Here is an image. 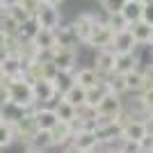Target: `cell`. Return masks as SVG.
I'll use <instances>...</instances> for the list:
<instances>
[{"mask_svg":"<svg viewBox=\"0 0 153 153\" xmlns=\"http://www.w3.org/2000/svg\"><path fill=\"white\" fill-rule=\"evenodd\" d=\"M5 87H7V94H9V103L19 105L23 110H30L34 108V96H32V85L25 82L23 78H14V80H5Z\"/></svg>","mask_w":153,"mask_h":153,"instance_id":"obj_1","label":"cell"},{"mask_svg":"<svg viewBox=\"0 0 153 153\" xmlns=\"http://www.w3.org/2000/svg\"><path fill=\"white\" fill-rule=\"evenodd\" d=\"M94 135L98 140V146H105V149H112L117 142L121 140V126L112 119V121H98L94 128Z\"/></svg>","mask_w":153,"mask_h":153,"instance_id":"obj_2","label":"cell"},{"mask_svg":"<svg viewBox=\"0 0 153 153\" xmlns=\"http://www.w3.org/2000/svg\"><path fill=\"white\" fill-rule=\"evenodd\" d=\"M112 39H114V32L105 25V21L98 19L91 34H89V39L85 41V46H89L94 51H103V48H112Z\"/></svg>","mask_w":153,"mask_h":153,"instance_id":"obj_3","label":"cell"},{"mask_svg":"<svg viewBox=\"0 0 153 153\" xmlns=\"http://www.w3.org/2000/svg\"><path fill=\"white\" fill-rule=\"evenodd\" d=\"M123 110V101L121 96H114V94H105L103 101L96 105V114H98V121H112L119 112Z\"/></svg>","mask_w":153,"mask_h":153,"instance_id":"obj_4","label":"cell"},{"mask_svg":"<svg viewBox=\"0 0 153 153\" xmlns=\"http://www.w3.org/2000/svg\"><path fill=\"white\" fill-rule=\"evenodd\" d=\"M51 62L57 66V71H76L78 48H55L51 51Z\"/></svg>","mask_w":153,"mask_h":153,"instance_id":"obj_5","label":"cell"},{"mask_svg":"<svg viewBox=\"0 0 153 153\" xmlns=\"http://www.w3.org/2000/svg\"><path fill=\"white\" fill-rule=\"evenodd\" d=\"M96 21H98V16H96V14H91V12H80L76 19H73L71 27L76 30V37H78V41H80V44H85V41L89 39L91 30H94V25H96Z\"/></svg>","mask_w":153,"mask_h":153,"instance_id":"obj_6","label":"cell"},{"mask_svg":"<svg viewBox=\"0 0 153 153\" xmlns=\"http://www.w3.org/2000/svg\"><path fill=\"white\" fill-rule=\"evenodd\" d=\"M32 96H34L37 105H51L57 98H62V96H57V91H55L51 80H37V82H32Z\"/></svg>","mask_w":153,"mask_h":153,"instance_id":"obj_7","label":"cell"},{"mask_svg":"<svg viewBox=\"0 0 153 153\" xmlns=\"http://www.w3.org/2000/svg\"><path fill=\"white\" fill-rule=\"evenodd\" d=\"M34 19H37L39 27H44V30H57L62 25V14H59L57 7H48L41 2L39 7V12L34 14Z\"/></svg>","mask_w":153,"mask_h":153,"instance_id":"obj_8","label":"cell"},{"mask_svg":"<svg viewBox=\"0 0 153 153\" xmlns=\"http://www.w3.org/2000/svg\"><path fill=\"white\" fill-rule=\"evenodd\" d=\"M114 62H117V53L112 48H103V51H96V57H94V71L98 76H110L114 73Z\"/></svg>","mask_w":153,"mask_h":153,"instance_id":"obj_9","label":"cell"},{"mask_svg":"<svg viewBox=\"0 0 153 153\" xmlns=\"http://www.w3.org/2000/svg\"><path fill=\"white\" fill-rule=\"evenodd\" d=\"M34 121H37V128L39 130H53V128L57 126V114H55V110L53 105H37L34 110Z\"/></svg>","mask_w":153,"mask_h":153,"instance_id":"obj_10","label":"cell"},{"mask_svg":"<svg viewBox=\"0 0 153 153\" xmlns=\"http://www.w3.org/2000/svg\"><path fill=\"white\" fill-rule=\"evenodd\" d=\"M73 123H66V121H57V126L51 130L53 135V149H59V146H69L73 142Z\"/></svg>","mask_w":153,"mask_h":153,"instance_id":"obj_11","label":"cell"},{"mask_svg":"<svg viewBox=\"0 0 153 153\" xmlns=\"http://www.w3.org/2000/svg\"><path fill=\"white\" fill-rule=\"evenodd\" d=\"M76 149H80L82 153H89V151H96L98 146V140H96L94 130H76L73 133V142H71Z\"/></svg>","mask_w":153,"mask_h":153,"instance_id":"obj_12","label":"cell"},{"mask_svg":"<svg viewBox=\"0 0 153 153\" xmlns=\"http://www.w3.org/2000/svg\"><path fill=\"white\" fill-rule=\"evenodd\" d=\"M112 51H114L117 55H121V53H135V51H137V41L133 39L130 30L117 32L114 39H112Z\"/></svg>","mask_w":153,"mask_h":153,"instance_id":"obj_13","label":"cell"},{"mask_svg":"<svg viewBox=\"0 0 153 153\" xmlns=\"http://www.w3.org/2000/svg\"><path fill=\"white\" fill-rule=\"evenodd\" d=\"M140 55L137 53H121V55H117V62H114V73H121V76H126V73H130V71L140 69Z\"/></svg>","mask_w":153,"mask_h":153,"instance_id":"obj_14","label":"cell"},{"mask_svg":"<svg viewBox=\"0 0 153 153\" xmlns=\"http://www.w3.org/2000/svg\"><path fill=\"white\" fill-rule=\"evenodd\" d=\"M146 135H149V130H146L144 119H130V121L123 126V130H121L123 140H133V142H142Z\"/></svg>","mask_w":153,"mask_h":153,"instance_id":"obj_15","label":"cell"},{"mask_svg":"<svg viewBox=\"0 0 153 153\" xmlns=\"http://www.w3.org/2000/svg\"><path fill=\"white\" fill-rule=\"evenodd\" d=\"M0 71L5 80H14V78H23V59L19 55H7V59L0 64Z\"/></svg>","mask_w":153,"mask_h":153,"instance_id":"obj_16","label":"cell"},{"mask_svg":"<svg viewBox=\"0 0 153 153\" xmlns=\"http://www.w3.org/2000/svg\"><path fill=\"white\" fill-rule=\"evenodd\" d=\"M103 80V76H98L94 71V66H85V69L76 71V85H80L82 89H91Z\"/></svg>","mask_w":153,"mask_h":153,"instance_id":"obj_17","label":"cell"},{"mask_svg":"<svg viewBox=\"0 0 153 153\" xmlns=\"http://www.w3.org/2000/svg\"><path fill=\"white\" fill-rule=\"evenodd\" d=\"M25 149H37V151H48V149H53V135L51 130H34V135H32L30 140H27Z\"/></svg>","mask_w":153,"mask_h":153,"instance_id":"obj_18","label":"cell"},{"mask_svg":"<svg viewBox=\"0 0 153 153\" xmlns=\"http://www.w3.org/2000/svg\"><path fill=\"white\" fill-rule=\"evenodd\" d=\"M55 41H57L59 48H78V37H76V30L71 25H59L55 30Z\"/></svg>","mask_w":153,"mask_h":153,"instance_id":"obj_19","label":"cell"},{"mask_svg":"<svg viewBox=\"0 0 153 153\" xmlns=\"http://www.w3.org/2000/svg\"><path fill=\"white\" fill-rule=\"evenodd\" d=\"M32 41H34V46H37L41 53H51V51H55V48H57V41H55V30H44V27H41V30L34 34V39H32Z\"/></svg>","mask_w":153,"mask_h":153,"instance_id":"obj_20","label":"cell"},{"mask_svg":"<svg viewBox=\"0 0 153 153\" xmlns=\"http://www.w3.org/2000/svg\"><path fill=\"white\" fill-rule=\"evenodd\" d=\"M142 12H144V5H142L140 0H126L119 14H121L123 19H126L128 25H133V23L142 21Z\"/></svg>","mask_w":153,"mask_h":153,"instance_id":"obj_21","label":"cell"},{"mask_svg":"<svg viewBox=\"0 0 153 153\" xmlns=\"http://www.w3.org/2000/svg\"><path fill=\"white\" fill-rule=\"evenodd\" d=\"M53 110H55V114H57L59 121H66V123H73L78 119V108H73V105H69L66 101H62V98H57V101L53 103Z\"/></svg>","mask_w":153,"mask_h":153,"instance_id":"obj_22","label":"cell"},{"mask_svg":"<svg viewBox=\"0 0 153 153\" xmlns=\"http://www.w3.org/2000/svg\"><path fill=\"white\" fill-rule=\"evenodd\" d=\"M73 85H76V71H57V76L53 78V87H55L57 96H62Z\"/></svg>","mask_w":153,"mask_h":153,"instance_id":"obj_23","label":"cell"},{"mask_svg":"<svg viewBox=\"0 0 153 153\" xmlns=\"http://www.w3.org/2000/svg\"><path fill=\"white\" fill-rule=\"evenodd\" d=\"M62 101H66L73 108H82L85 103H87V89H82L80 85H73L71 89H66L62 94Z\"/></svg>","mask_w":153,"mask_h":153,"instance_id":"obj_24","label":"cell"},{"mask_svg":"<svg viewBox=\"0 0 153 153\" xmlns=\"http://www.w3.org/2000/svg\"><path fill=\"white\" fill-rule=\"evenodd\" d=\"M128 30L133 34V39L137 41V46H146L149 41H151V25L144 23V21H137L133 25H128Z\"/></svg>","mask_w":153,"mask_h":153,"instance_id":"obj_25","label":"cell"},{"mask_svg":"<svg viewBox=\"0 0 153 153\" xmlns=\"http://www.w3.org/2000/svg\"><path fill=\"white\" fill-rule=\"evenodd\" d=\"M103 82H105V87H108L110 94H114V96L128 94V89H126V80H123L121 73H110V76L103 78Z\"/></svg>","mask_w":153,"mask_h":153,"instance_id":"obj_26","label":"cell"},{"mask_svg":"<svg viewBox=\"0 0 153 153\" xmlns=\"http://www.w3.org/2000/svg\"><path fill=\"white\" fill-rule=\"evenodd\" d=\"M123 80H126V89L133 91V94H140V91L146 87V85H144V76H142V69H135V71H130V73H126Z\"/></svg>","mask_w":153,"mask_h":153,"instance_id":"obj_27","label":"cell"},{"mask_svg":"<svg viewBox=\"0 0 153 153\" xmlns=\"http://www.w3.org/2000/svg\"><path fill=\"white\" fill-rule=\"evenodd\" d=\"M16 140V130H14V123H7L5 119H0V149L12 146Z\"/></svg>","mask_w":153,"mask_h":153,"instance_id":"obj_28","label":"cell"},{"mask_svg":"<svg viewBox=\"0 0 153 153\" xmlns=\"http://www.w3.org/2000/svg\"><path fill=\"white\" fill-rule=\"evenodd\" d=\"M41 30L39 27V23H37V19L32 16V19H27L25 23H21V30H19V39L21 41H32L34 39V34Z\"/></svg>","mask_w":153,"mask_h":153,"instance_id":"obj_29","label":"cell"},{"mask_svg":"<svg viewBox=\"0 0 153 153\" xmlns=\"http://www.w3.org/2000/svg\"><path fill=\"white\" fill-rule=\"evenodd\" d=\"M108 94V87H105V82H98L96 87H91V89H87V103L85 105H89V108H96L98 103L103 101V96Z\"/></svg>","mask_w":153,"mask_h":153,"instance_id":"obj_30","label":"cell"},{"mask_svg":"<svg viewBox=\"0 0 153 153\" xmlns=\"http://www.w3.org/2000/svg\"><path fill=\"white\" fill-rule=\"evenodd\" d=\"M0 30H2L7 37L12 39V37H19L21 25H19V23H16V21H14L7 12H2V14H0Z\"/></svg>","mask_w":153,"mask_h":153,"instance_id":"obj_31","label":"cell"},{"mask_svg":"<svg viewBox=\"0 0 153 153\" xmlns=\"http://www.w3.org/2000/svg\"><path fill=\"white\" fill-rule=\"evenodd\" d=\"M105 25L110 27V30L114 32H123V30H128V23H126V19H123L121 14L117 12V14H105Z\"/></svg>","mask_w":153,"mask_h":153,"instance_id":"obj_32","label":"cell"},{"mask_svg":"<svg viewBox=\"0 0 153 153\" xmlns=\"http://www.w3.org/2000/svg\"><path fill=\"white\" fill-rule=\"evenodd\" d=\"M112 149H114L117 153H142V149H140V142L123 140V137H121L119 142H117V144H114Z\"/></svg>","mask_w":153,"mask_h":153,"instance_id":"obj_33","label":"cell"},{"mask_svg":"<svg viewBox=\"0 0 153 153\" xmlns=\"http://www.w3.org/2000/svg\"><path fill=\"white\" fill-rule=\"evenodd\" d=\"M135 101H137L142 108L149 112V110L153 108V87H144V89L137 94V98H135Z\"/></svg>","mask_w":153,"mask_h":153,"instance_id":"obj_34","label":"cell"},{"mask_svg":"<svg viewBox=\"0 0 153 153\" xmlns=\"http://www.w3.org/2000/svg\"><path fill=\"white\" fill-rule=\"evenodd\" d=\"M5 12L9 14V16H12V19L16 21V23H19V25H21V23H25L27 19H32V16H30V14H27V12H25V9H23L21 5H16V7H9V9H5Z\"/></svg>","mask_w":153,"mask_h":153,"instance_id":"obj_35","label":"cell"},{"mask_svg":"<svg viewBox=\"0 0 153 153\" xmlns=\"http://www.w3.org/2000/svg\"><path fill=\"white\" fill-rule=\"evenodd\" d=\"M126 0H101V9L105 14H117V12H121V7Z\"/></svg>","mask_w":153,"mask_h":153,"instance_id":"obj_36","label":"cell"},{"mask_svg":"<svg viewBox=\"0 0 153 153\" xmlns=\"http://www.w3.org/2000/svg\"><path fill=\"white\" fill-rule=\"evenodd\" d=\"M21 7H23L30 16H34V14L39 12V7H41V0H21Z\"/></svg>","mask_w":153,"mask_h":153,"instance_id":"obj_37","label":"cell"},{"mask_svg":"<svg viewBox=\"0 0 153 153\" xmlns=\"http://www.w3.org/2000/svg\"><path fill=\"white\" fill-rule=\"evenodd\" d=\"M142 76H144V85L153 87V62H146V66L142 69Z\"/></svg>","mask_w":153,"mask_h":153,"instance_id":"obj_38","label":"cell"},{"mask_svg":"<svg viewBox=\"0 0 153 153\" xmlns=\"http://www.w3.org/2000/svg\"><path fill=\"white\" fill-rule=\"evenodd\" d=\"M142 21H144V23H149V25H153V2H151V5H144Z\"/></svg>","mask_w":153,"mask_h":153,"instance_id":"obj_39","label":"cell"},{"mask_svg":"<svg viewBox=\"0 0 153 153\" xmlns=\"http://www.w3.org/2000/svg\"><path fill=\"white\" fill-rule=\"evenodd\" d=\"M140 149H142V153H149V151H153V135L149 133L144 140L140 142Z\"/></svg>","mask_w":153,"mask_h":153,"instance_id":"obj_40","label":"cell"},{"mask_svg":"<svg viewBox=\"0 0 153 153\" xmlns=\"http://www.w3.org/2000/svg\"><path fill=\"white\" fill-rule=\"evenodd\" d=\"M2 5H5V9H9V7L21 5V0H2Z\"/></svg>","mask_w":153,"mask_h":153,"instance_id":"obj_41","label":"cell"},{"mask_svg":"<svg viewBox=\"0 0 153 153\" xmlns=\"http://www.w3.org/2000/svg\"><path fill=\"white\" fill-rule=\"evenodd\" d=\"M41 2H44V5H48V7H59L64 0H41Z\"/></svg>","mask_w":153,"mask_h":153,"instance_id":"obj_42","label":"cell"},{"mask_svg":"<svg viewBox=\"0 0 153 153\" xmlns=\"http://www.w3.org/2000/svg\"><path fill=\"white\" fill-rule=\"evenodd\" d=\"M62 153H82V151H80V149H76L73 144H69V146H64V151H62Z\"/></svg>","mask_w":153,"mask_h":153,"instance_id":"obj_43","label":"cell"},{"mask_svg":"<svg viewBox=\"0 0 153 153\" xmlns=\"http://www.w3.org/2000/svg\"><path fill=\"white\" fill-rule=\"evenodd\" d=\"M7 55H9V53H7V48H5V46H0V64L7 59Z\"/></svg>","mask_w":153,"mask_h":153,"instance_id":"obj_44","label":"cell"},{"mask_svg":"<svg viewBox=\"0 0 153 153\" xmlns=\"http://www.w3.org/2000/svg\"><path fill=\"white\" fill-rule=\"evenodd\" d=\"M7 41H9V37H7L5 32L0 30V46H5V48H7Z\"/></svg>","mask_w":153,"mask_h":153,"instance_id":"obj_45","label":"cell"},{"mask_svg":"<svg viewBox=\"0 0 153 153\" xmlns=\"http://www.w3.org/2000/svg\"><path fill=\"white\" fill-rule=\"evenodd\" d=\"M23 153H44V151H37V149H23Z\"/></svg>","mask_w":153,"mask_h":153,"instance_id":"obj_46","label":"cell"},{"mask_svg":"<svg viewBox=\"0 0 153 153\" xmlns=\"http://www.w3.org/2000/svg\"><path fill=\"white\" fill-rule=\"evenodd\" d=\"M103 153H117L114 149H103Z\"/></svg>","mask_w":153,"mask_h":153,"instance_id":"obj_47","label":"cell"},{"mask_svg":"<svg viewBox=\"0 0 153 153\" xmlns=\"http://www.w3.org/2000/svg\"><path fill=\"white\" fill-rule=\"evenodd\" d=\"M140 2H142V5H151L153 0H140Z\"/></svg>","mask_w":153,"mask_h":153,"instance_id":"obj_48","label":"cell"},{"mask_svg":"<svg viewBox=\"0 0 153 153\" xmlns=\"http://www.w3.org/2000/svg\"><path fill=\"white\" fill-rule=\"evenodd\" d=\"M5 82V76H2V71H0V85Z\"/></svg>","mask_w":153,"mask_h":153,"instance_id":"obj_49","label":"cell"},{"mask_svg":"<svg viewBox=\"0 0 153 153\" xmlns=\"http://www.w3.org/2000/svg\"><path fill=\"white\" fill-rule=\"evenodd\" d=\"M5 12V5H2V0H0V14Z\"/></svg>","mask_w":153,"mask_h":153,"instance_id":"obj_50","label":"cell"},{"mask_svg":"<svg viewBox=\"0 0 153 153\" xmlns=\"http://www.w3.org/2000/svg\"><path fill=\"white\" fill-rule=\"evenodd\" d=\"M149 44H151V46H153V25H151V41H149Z\"/></svg>","mask_w":153,"mask_h":153,"instance_id":"obj_51","label":"cell"},{"mask_svg":"<svg viewBox=\"0 0 153 153\" xmlns=\"http://www.w3.org/2000/svg\"><path fill=\"white\" fill-rule=\"evenodd\" d=\"M89 153H103V149H96V151H89Z\"/></svg>","mask_w":153,"mask_h":153,"instance_id":"obj_52","label":"cell"},{"mask_svg":"<svg viewBox=\"0 0 153 153\" xmlns=\"http://www.w3.org/2000/svg\"><path fill=\"white\" fill-rule=\"evenodd\" d=\"M149 114H151V117H153V108H151V110H149Z\"/></svg>","mask_w":153,"mask_h":153,"instance_id":"obj_53","label":"cell"},{"mask_svg":"<svg viewBox=\"0 0 153 153\" xmlns=\"http://www.w3.org/2000/svg\"><path fill=\"white\" fill-rule=\"evenodd\" d=\"M0 153H2V149H0Z\"/></svg>","mask_w":153,"mask_h":153,"instance_id":"obj_54","label":"cell"},{"mask_svg":"<svg viewBox=\"0 0 153 153\" xmlns=\"http://www.w3.org/2000/svg\"><path fill=\"white\" fill-rule=\"evenodd\" d=\"M149 153H153V151H149Z\"/></svg>","mask_w":153,"mask_h":153,"instance_id":"obj_55","label":"cell"},{"mask_svg":"<svg viewBox=\"0 0 153 153\" xmlns=\"http://www.w3.org/2000/svg\"><path fill=\"white\" fill-rule=\"evenodd\" d=\"M0 108H2V105H0Z\"/></svg>","mask_w":153,"mask_h":153,"instance_id":"obj_56","label":"cell"}]
</instances>
